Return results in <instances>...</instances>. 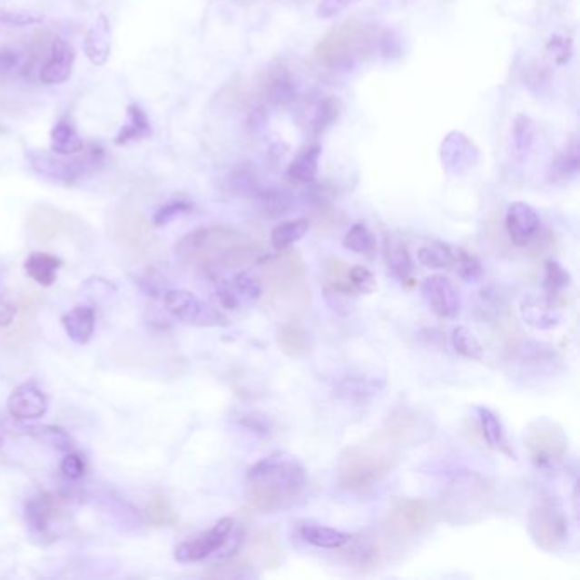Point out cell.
I'll return each mask as SVG.
<instances>
[{"label":"cell","mask_w":580,"mask_h":580,"mask_svg":"<svg viewBox=\"0 0 580 580\" xmlns=\"http://www.w3.org/2000/svg\"><path fill=\"white\" fill-rule=\"evenodd\" d=\"M340 114V103L336 97L327 95L320 99L313 108H311L310 122L309 130L313 136L322 135L327 128H330L334 123L338 122Z\"/></svg>","instance_id":"obj_36"},{"label":"cell","mask_w":580,"mask_h":580,"mask_svg":"<svg viewBox=\"0 0 580 580\" xmlns=\"http://www.w3.org/2000/svg\"><path fill=\"white\" fill-rule=\"evenodd\" d=\"M348 280L352 284V288L359 293H373L377 290V280L373 272L365 266H352L348 268Z\"/></svg>","instance_id":"obj_48"},{"label":"cell","mask_w":580,"mask_h":580,"mask_svg":"<svg viewBox=\"0 0 580 580\" xmlns=\"http://www.w3.org/2000/svg\"><path fill=\"white\" fill-rule=\"evenodd\" d=\"M52 152L60 155H74L84 150L81 135L75 132L72 123L60 120L52 130Z\"/></svg>","instance_id":"obj_38"},{"label":"cell","mask_w":580,"mask_h":580,"mask_svg":"<svg viewBox=\"0 0 580 580\" xmlns=\"http://www.w3.org/2000/svg\"><path fill=\"white\" fill-rule=\"evenodd\" d=\"M241 424L245 429H249L259 436H270L272 431V420L270 416L262 414V412H251L241 418Z\"/></svg>","instance_id":"obj_51"},{"label":"cell","mask_w":580,"mask_h":580,"mask_svg":"<svg viewBox=\"0 0 580 580\" xmlns=\"http://www.w3.org/2000/svg\"><path fill=\"white\" fill-rule=\"evenodd\" d=\"M231 2H235V4H239V5H251V4H254L256 0H231Z\"/></svg>","instance_id":"obj_56"},{"label":"cell","mask_w":580,"mask_h":580,"mask_svg":"<svg viewBox=\"0 0 580 580\" xmlns=\"http://www.w3.org/2000/svg\"><path fill=\"white\" fill-rule=\"evenodd\" d=\"M418 262L431 270H446L455 264V247L443 242L422 245L418 252Z\"/></svg>","instance_id":"obj_39"},{"label":"cell","mask_w":580,"mask_h":580,"mask_svg":"<svg viewBox=\"0 0 580 580\" xmlns=\"http://www.w3.org/2000/svg\"><path fill=\"white\" fill-rule=\"evenodd\" d=\"M254 242L249 235L231 227H204L184 235L176 245V256L184 264H196L204 270L231 249Z\"/></svg>","instance_id":"obj_6"},{"label":"cell","mask_w":580,"mask_h":580,"mask_svg":"<svg viewBox=\"0 0 580 580\" xmlns=\"http://www.w3.org/2000/svg\"><path fill=\"white\" fill-rule=\"evenodd\" d=\"M525 446L533 465L541 472L560 470L568 458V437L558 422L538 418L525 432Z\"/></svg>","instance_id":"obj_7"},{"label":"cell","mask_w":580,"mask_h":580,"mask_svg":"<svg viewBox=\"0 0 580 580\" xmlns=\"http://www.w3.org/2000/svg\"><path fill=\"white\" fill-rule=\"evenodd\" d=\"M15 313H17V309H15L13 301H9L5 298H0V329L13 324Z\"/></svg>","instance_id":"obj_55"},{"label":"cell","mask_w":580,"mask_h":580,"mask_svg":"<svg viewBox=\"0 0 580 580\" xmlns=\"http://www.w3.org/2000/svg\"><path fill=\"white\" fill-rule=\"evenodd\" d=\"M295 2H305V0H295Z\"/></svg>","instance_id":"obj_58"},{"label":"cell","mask_w":580,"mask_h":580,"mask_svg":"<svg viewBox=\"0 0 580 580\" xmlns=\"http://www.w3.org/2000/svg\"><path fill=\"white\" fill-rule=\"evenodd\" d=\"M0 280H2V266H0Z\"/></svg>","instance_id":"obj_57"},{"label":"cell","mask_w":580,"mask_h":580,"mask_svg":"<svg viewBox=\"0 0 580 580\" xmlns=\"http://www.w3.org/2000/svg\"><path fill=\"white\" fill-rule=\"evenodd\" d=\"M379 388H381V381H378V379L354 377V378H346L340 383L339 395L344 397V398L365 400L368 397L378 393Z\"/></svg>","instance_id":"obj_43"},{"label":"cell","mask_w":580,"mask_h":580,"mask_svg":"<svg viewBox=\"0 0 580 580\" xmlns=\"http://www.w3.org/2000/svg\"><path fill=\"white\" fill-rule=\"evenodd\" d=\"M191 210H192V204L190 202H184V200L167 202L153 216V225L155 227H163V225L171 223L172 220H176L177 216L184 215Z\"/></svg>","instance_id":"obj_49"},{"label":"cell","mask_w":580,"mask_h":580,"mask_svg":"<svg viewBox=\"0 0 580 580\" xmlns=\"http://www.w3.org/2000/svg\"><path fill=\"white\" fill-rule=\"evenodd\" d=\"M533 140H535L533 124L525 116H519L514 123V149L519 155H525L527 150L531 149Z\"/></svg>","instance_id":"obj_47"},{"label":"cell","mask_w":580,"mask_h":580,"mask_svg":"<svg viewBox=\"0 0 580 580\" xmlns=\"http://www.w3.org/2000/svg\"><path fill=\"white\" fill-rule=\"evenodd\" d=\"M256 196L259 200L261 211L264 213V216L272 218V220L288 215L293 208V194L290 191L281 190V188L259 190Z\"/></svg>","instance_id":"obj_34"},{"label":"cell","mask_w":580,"mask_h":580,"mask_svg":"<svg viewBox=\"0 0 580 580\" xmlns=\"http://www.w3.org/2000/svg\"><path fill=\"white\" fill-rule=\"evenodd\" d=\"M477 416H478L480 429H482V434H484L488 446L514 458V453L507 445V437H506L499 416L494 410H490L488 407H477Z\"/></svg>","instance_id":"obj_31"},{"label":"cell","mask_w":580,"mask_h":580,"mask_svg":"<svg viewBox=\"0 0 580 580\" xmlns=\"http://www.w3.org/2000/svg\"><path fill=\"white\" fill-rule=\"evenodd\" d=\"M300 535L307 543L325 550H340L352 536L349 533L339 531L336 527L315 525V523H305L300 529Z\"/></svg>","instance_id":"obj_30"},{"label":"cell","mask_w":580,"mask_h":580,"mask_svg":"<svg viewBox=\"0 0 580 580\" xmlns=\"http://www.w3.org/2000/svg\"><path fill=\"white\" fill-rule=\"evenodd\" d=\"M305 262L298 252L270 259L262 274V295L270 309L286 319H298L310 307V288L305 281Z\"/></svg>","instance_id":"obj_4"},{"label":"cell","mask_w":580,"mask_h":580,"mask_svg":"<svg viewBox=\"0 0 580 580\" xmlns=\"http://www.w3.org/2000/svg\"><path fill=\"white\" fill-rule=\"evenodd\" d=\"M104 511H108L111 517L116 519L124 527L136 529L140 526V516L130 504H126L123 500L116 499V497H106L104 499Z\"/></svg>","instance_id":"obj_46"},{"label":"cell","mask_w":580,"mask_h":580,"mask_svg":"<svg viewBox=\"0 0 580 580\" xmlns=\"http://www.w3.org/2000/svg\"><path fill=\"white\" fill-rule=\"evenodd\" d=\"M84 50L87 58L95 65H103L108 62L109 52H111V33H109L108 19L104 15H99L94 25L87 31Z\"/></svg>","instance_id":"obj_27"},{"label":"cell","mask_w":580,"mask_h":580,"mask_svg":"<svg viewBox=\"0 0 580 580\" xmlns=\"http://www.w3.org/2000/svg\"><path fill=\"white\" fill-rule=\"evenodd\" d=\"M540 227L538 211L527 202H516L507 208L506 229L514 245L526 247L538 235Z\"/></svg>","instance_id":"obj_18"},{"label":"cell","mask_w":580,"mask_h":580,"mask_svg":"<svg viewBox=\"0 0 580 580\" xmlns=\"http://www.w3.org/2000/svg\"><path fill=\"white\" fill-rule=\"evenodd\" d=\"M459 278L467 283H475L484 276V266L478 257L473 256L470 252L457 249L455 247V264Z\"/></svg>","instance_id":"obj_45"},{"label":"cell","mask_w":580,"mask_h":580,"mask_svg":"<svg viewBox=\"0 0 580 580\" xmlns=\"http://www.w3.org/2000/svg\"><path fill=\"white\" fill-rule=\"evenodd\" d=\"M261 95L272 106H290L297 99V82L283 64H272L261 79Z\"/></svg>","instance_id":"obj_17"},{"label":"cell","mask_w":580,"mask_h":580,"mask_svg":"<svg viewBox=\"0 0 580 580\" xmlns=\"http://www.w3.org/2000/svg\"><path fill=\"white\" fill-rule=\"evenodd\" d=\"M431 523V506L422 499L395 497L385 514L387 533L397 543L418 540Z\"/></svg>","instance_id":"obj_9"},{"label":"cell","mask_w":580,"mask_h":580,"mask_svg":"<svg viewBox=\"0 0 580 580\" xmlns=\"http://www.w3.org/2000/svg\"><path fill=\"white\" fill-rule=\"evenodd\" d=\"M422 297L426 298L431 310L441 319H455L461 310V300L453 283L441 276L434 274L426 278L420 284Z\"/></svg>","instance_id":"obj_16"},{"label":"cell","mask_w":580,"mask_h":580,"mask_svg":"<svg viewBox=\"0 0 580 580\" xmlns=\"http://www.w3.org/2000/svg\"><path fill=\"white\" fill-rule=\"evenodd\" d=\"M171 506L162 496H155L152 497L147 506V519L155 526H162L165 523H169L171 519Z\"/></svg>","instance_id":"obj_50"},{"label":"cell","mask_w":580,"mask_h":580,"mask_svg":"<svg viewBox=\"0 0 580 580\" xmlns=\"http://www.w3.org/2000/svg\"><path fill=\"white\" fill-rule=\"evenodd\" d=\"M580 153L579 143L574 138L565 149L558 153L552 167H550V179L555 182H568L579 176Z\"/></svg>","instance_id":"obj_33"},{"label":"cell","mask_w":580,"mask_h":580,"mask_svg":"<svg viewBox=\"0 0 580 580\" xmlns=\"http://www.w3.org/2000/svg\"><path fill=\"white\" fill-rule=\"evenodd\" d=\"M572 283V276L558 261L548 259L545 262V280H543V290L545 298L552 303H556V300L564 295Z\"/></svg>","instance_id":"obj_35"},{"label":"cell","mask_w":580,"mask_h":580,"mask_svg":"<svg viewBox=\"0 0 580 580\" xmlns=\"http://www.w3.org/2000/svg\"><path fill=\"white\" fill-rule=\"evenodd\" d=\"M235 521L231 517H221L215 526L202 533V536L181 543L174 552L177 562L192 564L206 560L211 555L220 554L221 548L227 545Z\"/></svg>","instance_id":"obj_13"},{"label":"cell","mask_w":580,"mask_h":580,"mask_svg":"<svg viewBox=\"0 0 580 580\" xmlns=\"http://www.w3.org/2000/svg\"><path fill=\"white\" fill-rule=\"evenodd\" d=\"M385 262H387L388 272L400 283H407L412 280L414 259L410 256L408 247L402 239L387 235V239H385Z\"/></svg>","instance_id":"obj_25"},{"label":"cell","mask_w":580,"mask_h":580,"mask_svg":"<svg viewBox=\"0 0 580 580\" xmlns=\"http://www.w3.org/2000/svg\"><path fill=\"white\" fill-rule=\"evenodd\" d=\"M27 227L34 239L52 241L62 233H67V235L81 233L84 223L77 216L65 213L48 204H40L31 208V211L27 213Z\"/></svg>","instance_id":"obj_12"},{"label":"cell","mask_w":580,"mask_h":580,"mask_svg":"<svg viewBox=\"0 0 580 580\" xmlns=\"http://www.w3.org/2000/svg\"><path fill=\"white\" fill-rule=\"evenodd\" d=\"M283 558V548L274 531L270 529H259L254 536L249 540L245 560L251 567L270 570L280 565Z\"/></svg>","instance_id":"obj_19"},{"label":"cell","mask_w":580,"mask_h":580,"mask_svg":"<svg viewBox=\"0 0 580 580\" xmlns=\"http://www.w3.org/2000/svg\"><path fill=\"white\" fill-rule=\"evenodd\" d=\"M307 487V473L295 457L274 453L257 461L247 472V499L261 513L291 507Z\"/></svg>","instance_id":"obj_1"},{"label":"cell","mask_w":580,"mask_h":580,"mask_svg":"<svg viewBox=\"0 0 580 580\" xmlns=\"http://www.w3.org/2000/svg\"><path fill=\"white\" fill-rule=\"evenodd\" d=\"M74 62H75V48L72 46V43L56 38L54 41V46H52L50 60L41 68V81L48 85L64 84L72 74Z\"/></svg>","instance_id":"obj_21"},{"label":"cell","mask_w":580,"mask_h":580,"mask_svg":"<svg viewBox=\"0 0 580 580\" xmlns=\"http://www.w3.org/2000/svg\"><path fill=\"white\" fill-rule=\"evenodd\" d=\"M359 0H322L319 9H317V15L320 19H329V17H334L338 14L344 13L348 7H351L352 4H356Z\"/></svg>","instance_id":"obj_54"},{"label":"cell","mask_w":580,"mask_h":580,"mask_svg":"<svg viewBox=\"0 0 580 580\" xmlns=\"http://www.w3.org/2000/svg\"><path fill=\"white\" fill-rule=\"evenodd\" d=\"M165 309L174 315L177 320L184 324L198 325V327H220L229 324L225 315L216 310L215 307L202 301L188 290H171L163 298Z\"/></svg>","instance_id":"obj_11"},{"label":"cell","mask_w":580,"mask_h":580,"mask_svg":"<svg viewBox=\"0 0 580 580\" xmlns=\"http://www.w3.org/2000/svg\"><path fill=\"white\" fill-rule=\"evenodd\" d=\"M60 470L68 480H79L85 473V461L77 453H68L60 465Z\"/></svg>","instance_id":"obj_52"},{"label":"cell","mask_w":580,"mask_h":580,"mask_svg":"<svg viewBox=\"0 0 580 580\" xmlns=\"http://www.w3.org/2000/svg\"><path fill=\"white\" fill-rule=\"evenodd\" d=\"M79 153L60 155L54 152H34L31 153V167L41 177H46L54 182L70 184L81 179L82 176H87L89 172H93L101 163L99 150H89L85 153L82 150V155Z\"/></svg>","instance_id":"obj_10"},{"label":"cell","mask_w":580,"mask_h":580,"mask_svg":"<svg viewBox=\"0 0 580 580\" xmlns=\"http://www.w3.org/2000/svg\"><path fill=\"white\" fill-rule=\"evenodd\" d=\"M0 21L13 26H27L40 23L41 15L27 11H0Z\"/></svg>","instance_id":"obj_53"},{"label":"cell","mask_w":580,"mask_h":580,"mask_svg":"<svg viewBox=\"0 0 580 580\" xmlns=\"http://www.w3.org/2000/svg\"><path fill=\"white\" fill-rule=\"evenodd\" d=\"M344 247L354 254L373 259L377 252V239L365 223H354L344 237Z\"/></svg>","instance_id":"obj_40"},{"label":"cell","mask_w":580,"mask_h":580,"mask_svg":"<svg viewBox=\"0 0 580 580\" xmlns=\"http://www.w3.org/2000/svg\"><path fill=\"white\" fill-rule=\"evenodd\" d=\"M60 511H62V499L60 497L50 496V494L33 497V499L27 500L26 504L27 525L40 533H44L50 526V521L56 517V514Z\"/></svg>","instance_id":"obj_28"},{"label":"cell","mask_w":580,"mask_h":580,"mask_svg":"<svg viewBox=\"0 0 580 580\" xmlns=\"http://www.w3.org/2000/svg\"><path fill=\"white\" fill-rule=\"evenodd\" d=\"M216 295L223 309L239 310L245 305L256 303L262 297V284L247 272H237L229 280H216Z\"/></svg>","instance_id":"obj_15"},{"label":"cell","mask_w":580,"mask_h":580,"mask_svg":"<svg viewBox=\"0 0 580 580\" xmlns=\"http://www.w3.org/2000/svg\"><path fill=\"white\" fill-rule=\"evenodd\" d=\"M451 342H453L455 351L458 352L461 358L472 359V361H482L484 359V348H482L478 338L473 334L468 327L458 325L453 330Z\"/></svg>","instance_id":"obj_41"},{"label":"cell","mask_w":580,"mask_h":580,"mask_svg":"<svg viewBox=\"0 0 580 580\" xmlns=\"http://www.w3.org/2000/svg\"><path fill=\"white\" fill-rule=\"evenodd\" d=\"M405 447L379 428L359 445L349 446L339 457L336 467L338 486L351 494H365L397 467Z\"/></svg>","instance_id":"obj_2"},{"label":"cell","mask_w":580,"mask_h":580,"mask_svg":"<svg viewBox=\"0 0 580 580\" xmlns=\"http://www.w3.org/2000/svg\"><path fill=\"white\" fill-rule=\"evenodd\" d=\"M521 315L527 325L540 330H550L562 320L560 313L555 309V303L536 295H527L521 301Z\"/></svg>","instance_id":"obj_24"},{"label":"cell","mask_w":580,"mask_h":580,"mask_svg":"<svg viewBox=\"0 0 580 580\" xmlns=\"http://www.w3.org/2000/svg\"><path fill=\"white\" fill-rule=\"evenodd\" d=\"M149 133V120H147V114L143 113V109L138 108V106H130V120L124 124L116 142L123 145L132 140H140Z\"/></svg>","instance_id":"obj_44"},{"label":"cell","mask_w":580,"mask_h":580,"mask_svg":"<svg viewBox=\"0 0 580 580\" xmlns=\"http://www.w3.org/2000/svg\"><path fill=\"white\" fill-rule=\"evenodd\" d=\"M526 527L531 540L546 554H554L568 538V519L560 500L540 496L527 513Z\"/></svg>","instance_id":"obj_8"},{"label":"cell","mask_w":580,"mask_h":580,"mask_svg":"<svg viewBox=\"0 0 580 580\" xmlns=\"http://www.w3.org/2000/svg\"><path fill=\"white\" fill-rule=\"evenodd\" d=\"M309 229H310L309 218H297V220L283 221L270 231V243L278 251H286L293 243L301 241L307 235Z\"/></svg>","instance_id":"obj_37"},{"label":"cell","mask_w":580,"mask_h":580,"mask_svg":"<svg viewBox=\"0 0 580 580\" xmlns=\"http://www.w3.org/2000/svg\"><path fill=\"white\" fill-rule=\"evenodd\" d=\"M7 410L19 420L40 418L48 412V397L33 385H23L11 393Z\"/></svg>","instance_id":"obj_20"},{"label":"cell","mask_w":580,"mask_h":580,"mask_svg":"<svg viewBox=\"0 0 580 580\" xmlns=\"http://www.w3.org/2000/svg\"><path fill=\"white\" fill-rule=\"evenodd\" d=\"M439 159L447 174L465 176L480 161V150L461 132H449L439 145Z\"/></svg>","instance_id":"obj_14"},{"label":"cell","mask_w":580,"mask_h":580,"mask_svg":"<svg viewBox=\"0 0 580 580\" xmlns=\"http://www.w3.org/2000/svg\"><path fill=\"white\" fill-rule=\"evenodd\" d=\"M494 504V487L478 473L457 475L441 497V513L451 525H473L486 516Z\"/></svg>","instance_id":"obj_5"},{"label":"cell","mask_w":580,"mask_h":580,"mask_svg":"<svg viewBox=\"0 0 580 580\" xmlns=\"http://www.w3.org/2000/svg\"><path fill=\"white\" fill-rule=\"evenodd\" d=\"M62 324L68 338L84 346L94 336L95 311L87 305H79L65 313Z\"/></svg>","instance_id":"obj_26"},{"label":"cell","mask_w":580,"mask_h":580,"mask_svg":"<svg viewBox=\"0 0 580 580\" xmlns=\"http://www.w3.org/2000/svg\"><path fill=\"white\" fill-rule=\"evenodd\" d=\"M346 550L342 552L348 564H351L356 568L368 570V568H377L381 564L383 550L379 546L378 540H375L369 535H352L351 540L348 541Z\"/></svg>","instance_id":"obj_22"},{"label":"cell","mask_w":580,"mask_h":580,"mask_svg":"<svg viewBox=\"0 0 580 580\" xmlns=\"http://www.w3.org/2000/svg\"><path fill=\"white\" fill-rule=\"evenodd\" d=\"M390 44L388 33L377 25L346 21L325 34L313 56L319 65L329 70H349L377 52L390 48Z\"/></svg>","instance_id":"obj_3"},{"label":"cell","mask_w":580,"mask_h":580,"mask_svg":"<svg viewBox=\"0 0 580 580\" xmlns=\"http://www.w3.org/2000/svg\"><path fill=\"white\" fill-rule=\"evenodd\" d=\"M27 434L34 439H38L43 445L52 446L56 451H70L72 439L65 429L58 426H31L27 428Z\"/></svg>","instance_id":"obj_42"},{"label":"cell","mask_w":580,"mask_h":580,"mask_svg":"<svg viewBox=\"0 0 580 580\" xmlns=\"http://www.w3.org/2000/svg\"><path fill=\"white\" fill-rule=\"evenodd\" d=\"M322 149L319 145H305L298 150L295 159L288 167V177L290 181L298 184H309L319 172V162H320Z\"/></svg>","instance_id":"obj_29"},{"label":"cell","mask_w":580,"mask_h":580,"mask_svg":"<svg viewBox=\"0 0 580 580\" xmlns=\"http://www.w3.org/2000/svg\"><path fill=\"white\" fill-rule=\"evenodd\" d=\"M276 344L284 356L291 359H303L311 354L313 338L305 327L295 322H288L281 325V329L278 330Z\"/></svg>","instance_id":"obj_23"},{"label":"cell","mask_w":580,"mask_h":580,"mask_svg":"<svg viewBox=\"0 0 580 580\" xmlns=\"http://www.w3.org/2000/svg\"><path fill=\"white\" fill-rule=\"evenodd\" d=\"M60 266H62V261L46 252H33L25 261V270L27 276L41 286H52L56 281V272L60 270Z\"/></svg>","instance_id":"obj_32"}]
</instances>
